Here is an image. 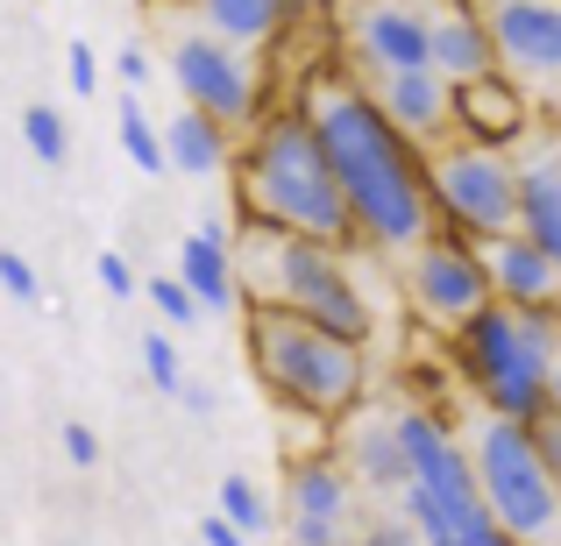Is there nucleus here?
<instances>
[{"label": "nucleus", "mask_w": 561, "mask_h": 546, "mask_svg": "<svg viewBox=\"0 0 561 546\" xmlns=\"http://www.w3.org/2000/svg\"><path fill=\"white\" fill-rule=\"evenodd\" d=\"M306 128L320 142V164H328L334 191H342V213L356 248H377V256H412V248L434 234V213H426V185H420V150L391 136L377 121V107L363 100L356 79H334L320 71L313 93L299 100Z\"/></svg>", "instance_id": "obj_1"}, {"label": "nucleus", "mask_w": 561, "mask_h": 546, "mask_svg": "<svg viewBox=\"0 0 561 546\" xmlns=\"http://www.w3.org/2000/svg\"><path fill=\"white\" fill-rule=\"evenodd\" d=\"M228 171H234V220L242 228H271V234H291V242L342 248V256L356 248L342 191H334L328 164H320V142L299 107L256 114Z\"/></svg>", "instance_id": "obj_2"}, {"label": "nucleus", "mask_w": 561, "mask_h": 546, "mask_svg": "<svg viewBox=\"0 0 561 546\" xmlns=\"http://www.w3.org/2000/svg\"><path fill=\"white\" fill-rule=\"evenodd\" d=\"M234 284H242V305H277L306 327H328L334 341L363 348L377 327L363 277L342 248L291 242V234H271V228H234Z\"/></svg>", "instance_id": "obj_3"}, {"label": "nucleus", "mask_w": 561, "mask_h": 546, "mask_svg": "<svg viewBox=\"0 0 561 546\" xmlns=\"http://www.w3.org/2000/svg\"><path fill=\"white\" fill-rule=\"evenodd\" d=\"M448 356L483 397V419L548 426L554 419V313H505L483 305L462 334H448Z\"/></svg>", "instance_id": "obj_4"}, {"label": "nucleus", "mask_w": 561, "mask_h": 546, "mask_svg": "<svg viewBox=\"0 0 561 546\" xmlns=\"http://www.w3.org/2000/svg\"><path fill=\"white\" fill-rule=\"evenodd\" d=\"M249 327V362H256L263 391L285 411L306 419H342L363 405L370 391V356L356 341H334L328 327H306V320L277 313V305H242Z\"/></svg>", "instance_id": "obj_5"}, {"label": "nucleus", "mask_w": 561, "mask_h": 546, "mask_svg": "<svg viewBox=\"0 0 561 546\" xmlns=\"http://www.w3.org/2000/svg\"><path fill=\"white\" fill-rule=\"evenodd\" d=\"M469 483H477L483 519L512 546H554L561 497H554V419L548 426H505L477 419L469 433Z\"/></svg>", "instance_id": "obj_6"}, {"label": "nucleus", "mask_w": 561, "mask_h": 546, "mask_svg": "<svg viewBox=\"0 0 561 546\" xmlns=\"http://www.w3.org/2000/svg\"><path fill=\"white\" fill-rule=\"evenodd\" d=\"M426 213L434 228H448V242H497L512 234V156L469 150V142H440L434 156H420Z\"/></svg>", "instance_id": "obj_7"}, {"label": "nucleus", "mask_w": 561, "mask_h": 546, "mask_svg": "<svg viewBox=\"0 0 561 546\" xmlns=\"http://www.w3.org/2000/svg\"><path fill=\"white\" fill-rule=\"evenodd\" d=\"M171 79H179L185 107L206 114L214 128H228V136L256 121V100H263L256 65H249L242 50H228V43H214V36H179V43H171Z\"/></svg>", "instance_id": "obj_8"}, {"label": "nucleus", "mask_w": 561, "mask_h": 546, "mask_svg": "<svg viewBox=\"0 0 561 546\" xmlns=\"http://www.w3.org/2000/svg\"><path fill=\"white\" fill-rule=\"evenodd\" d=\"M477 22H483V43H491L497 79H512L526 100L561 79V8H548V0H491V8H477Z\"/></svg>", "instance_id": "obj_9"}, {"label": "nucleus", "mask_w": 561, "mask_h": 546, "mask_svg": "<svg viewBox=\"0 0 561 546\" xmlns=\"http://www.w3.org/2000/svg\"><path fill=\"white\" fill-rule=\"evenodd\" d=\"M405 299H412V313H420L434 334H462L469 320L491 305V284H483L477 248H469V242H448V234H426V242L412 248Z\"/></svg>", "instance_id": "obj_10"}, {"label": "nucleus", "mask_w": 561, "mask_h": 546, "mask_svg": "<svg viewBox=\"0 0 561 546\" xmlns=\"http://www.w3.org/2000/svg\"><path fill=\"white\" fill-rule=\"evenodd\" d=\"M363 100L377 107V121L391 128L405 150L434 156L440 142H455V93L434 71H383V79L363 85Z\"/></svg>", "instance_id": "obj_11"}, {"label": "nucleus", "mask_w": 561, "mask_h": 546, "mask_svg": "<svg viewBox=\"0 0 561 546\" xmlns=\"http://www.w3.org/2000/svg\"><path fill=\"white\" fill-rule=\"evenodd\" d=\"M291 546H348L356 533V483L342 476L334 454L291 462Z\"/></svg>", "instance_id": "obj_12"}, {"label": "nucleus", "mask_w": 561, "mask_h": 546, "mask_svg": "<svg viewBox=\"0 0 561 546\" xmlns=\"http://www.w3.org/2000/svg\"><path fill=\"white\" fill-rule=\"evenodd\" d=\"M348 57H356L363 79H383V71H426V14L405 8V0H370V8L342 14Z\"/></svg>", "instance_id": "obj_13"}, {"label": "nucleus", "mask_w": 561, "mask_h": 546, "mask_svg": "<svg viewBox=\"0 0 561 546\" xmlns=\"http://www.w3.org/2000/svg\"><path fill=\"white\" fill-rule=\"evenodd\" d=\"M534 128H540V107L512 79H497V71L455 93V142H469V150L512 156L526 136H534Z\"/></svg>", "instance_id": "obj_14"}, {"label": "nucleus", "mask_w": 561, "mask_h": 546, "mask_svg": "<svg viewBox=\"0 0 561 546\" xmlns=\"http://www.w3.org/2000/svg\"><path fill=\"white\" fill-rule=\"evenodd\" d=\"M477 263H483V284H491V305H505V313H554L561 263L540 256L534 242H519V234H497V242L477 248Z\"/></svg>", "instance_id": "obj_15"}, {"label": "nucleus", "mask_w": 561, "mask_h": 546, "mask_svg": "<svg viewBox=\"0 0 561 546\" xmlns=\"http://www.w3.org/2000/svg\"><path fill=\"white\" fill-rule=\"evenodd\" d=\"M185 284V299L199 305V313H242V284H234V228L228 220H199V228L185 234L179 248V270H171Z\"/></svg>", "instance_id": "obj_16"}, {"label": "nucleus", "mask_w": 561, "mask_h": 546, "mask_svg": "<svg viewBox=\"0 0 561 546\" xmlns=\"http://www.w3.org/2000/svg\"><path fill=\"white\" fill-rule=\"evenodd\" d=\"M512 234L561 263V164H554V150L512 156Z\"/></svg>", "instance_id": "obj_17"}, {"label": "nucleus", "mask_w": 561, "mask_h": 546, "mask_svg": "<svg viewBox=\"0 0 561 546\" xmlns=\"http://www.w3.org/2000/svg\"><path fill=\"white\" fill-rule=\"evenodd\" d=\"M426 71H434L448 93H462V85L491 79V43H483V22L477 8H440L426 14Z\"/></svg>", "instance_id": "obj_18"}, {"label": "nucleus", "mask_w": 561, "mask_h": 546, "mask_svg": "<svg viewBox=\"0 0 561 546\" xmlns=\"http://www.w3.org/2000/svg\"><path fill=\"white\" fill-rule=\"evenodd\" d=\"M164 171H185V178H214V171H228L234 164V136L228 128H214L206 114H171L164 121Z\"/></svg>", "instance_id": "obj_19"}, {"label": "nucleus", "mask_w": 561, "mask_h": 546, "mask_svg": "<svg viewBox=\"0 0 561 546\" xmlns=\"http://www.w3.org/2000/svg\"><path fill=\"white\" fill-rule=\"evenodd\" d=\"M342 476L348 483H370V490H405V454H398L391 440V411H377V419H363L356 433L342 440Z\"/></svg>", "instance_id": "obj_20"}, {"label": "nucleus", "mask_w": 561, "mask_h": 546, "mask_svg": "<svg viewBox=\"0 0 561 546\" xmlns=\"http://www.w3.org/2000/svg\"><path fill=\"white\" fill-rule=\"evenodd\" d=\"M285 28V8L277 0H206L199 8V36L228 43V50H249V43L277 36Z\"/></svg>", "instance_id": "obj_21"}, {"label": "nucleus", "mask_w": 561, "mask_h": 546, "mask_svg": "<svg viewBox=\"0 0 561 546\" xmlns=\"http://www.w3.org/2000/svg\"><path fill=\"white\" fill-rule=\"evenodd\" d=\"M214 519H220V525H234L242 539H256L263 525L277 519V511H271V497H263L249 476H220V504H214Z\"/></svg>", "instance_id": "obj_22"}, {"label": "nucleus", "mask_w": 561, "mask_h": 546, "mask_svg": "<svg viewBox=\"0 0 561 546\" xmlns=\"http://www.w3.org/2000/svg\"><path fill=\"white\" fill-rule=\"evenodd\" d=\"M22 142H28V156H36L43 171H65V156H71V128H65V114L57 107H22Z\"/></svg>", "instance_id": "obj_23"}, {"label": "nucleus", "mask_w": 561, "mask_h": 546, "mask_svg": "<svg viewBox=\"0 0 561 546\" xmlns=\"http://www.w3.org/2000/svg\"><path fill=\"white\" fill-rule=\"evenodd\" d=\"M114 114H122V150H128V164H136V171H150V178H164V142H157V121L142 114V100L128 93Z\"/></svg>", "instance_id": "obj_24"}, {"label": "nucleus", "mask_w": 561, "mask_h": 546, "mask_svg": "<svg viewBox=\"0 0 561 546\" xmlns=\"http://www.w3.org/2000/svg\"><path fill=\"white\" fill-rule=\"evenodd\" d=\"M142 369H150V383L164 397H179L185 391V369H179V341H164V327L157 334H142Z\"/></svg>", "instance_id": "obj_25"}, {"label": "nucleus", "mask_w": 561, "mask_h": 546, "mask_svg": "<svg viewBox=\"0 0 561 546\" xmlns=\"http://www.w3.org/2000/svg\"><path fill=\"white\" fill-rule=\"evenodd\" d=\"M136 291H150V305L164 313V327H192V320H199V305L185 299V284H179V277H164V270H157L150 284H136Z\"/></svg>", "instance_id": "obj_26"}, {"label": "nucleus", "mask_w": 561, "mask_h": 546, "mask_svg": "<svg viewBox=\"0 0 561 546\" xmlns=\"http://www.w3.org/2000/svg\"><path fill=\"white\" fill-rule=\"evenodd\" d=\"M0 291H8L14 305H36L43 299V277H36V263H28L22 248H0Z\"/></svg>", "instance_id": "obj_27"}, {"label": "nucleus", "mask_w": 561, "mask_h": 546, "mask_svg": "<svg viewBox=\"0 0 561 546\" xmlns=\"http://www.w3.org/2000/svg\"><path fill=\"white\" fill-rule=\"evenodd\" d=\"M65 79H71L79 100L100 93V50H93V43H71V50H65Z\"/></svg>", "instance_id": "obj_28"}, {"label": "nucleus", "mask_w": 561, "mask_h": 546, "mask_svg": "<svg viewBox=\"0 0 561 546\" xmlns=\"http://www.w3.org/2000/svg\"><path fill=\"white\" fill-rule=\"evenodd\" d=\"M57 448H65V462H71V468H93V462H100V433H93L85 419H65Z\"/></svg>", "instance_id": "obj_29"}, {"label": "nucleus", "mask_w": 561, "mask_h": 546, "mask_svg": "<svg viewBox=\"0 0 561 546\" xmlns=\"http://www.w3.org/2000/svg\"><path fill=\"white\" fill-rule=\"evenodd\" d=\"M93 277L107 284V299H128V291H136V270H128V256H122V248H100Z\"/></svg>", "instance_id": "obj_30"}, {"label": "nucleus", "mask_w": 561, "mask_h": 546, "mask_svg": "<svg viewBox=\"0 0 561 546\" xmlns=\"http://www.w3.org/2000/svg\"><path fill=\"white\" fill-rule=\"evenodd\" d=\"M356 546H420V539H412V533H405V519L391 511V519H370V525H363Z\"/></svg>", "instance_id": "obj_31"}, {"label": "nucleus", "mask_w": 561, "mask_h": 546, "mask_svg": "<svg viewBox=\"0 0 561 546\" xmlns=\"http://www.w3.org/2000/svg\"><path fill=\"white\" fill-rule=\"evenodd\" d=\"M114 71H122L128 85H142V79H150V50H142V43H122V57H114Z\"/></svg>", "instance_id": "obj_32"}, {"label": "nucleus", "mask_w": 561, "mask_h": 546, "mask_svg": "<svg viewBox=\"0 0 561 546\" xmlns=\"http://www.w3.org/2000/svg\"><path fill=\"white\" fill-rule=\"evenodd\" d=\"M199 546H249V539L234 533V525H220L214 511H206V519H199Z\"/></svg>", "instance_id": "obj_33"}, {"label": "nucleus", "mask_w": 561, "mask_h": 546, "mask_svg": "<svg viewBox=\"0 0 561 546\" xmlns=\"http://www.w3.org/2000/svg\"><path fill=\"white\" fill-rule=\"evenodd\" d=\"M179 397H185V411H199V419H206V411H214V391H206V383H185Z\"/></svg>", "instance_id": "obj_34"}]
</instances>
